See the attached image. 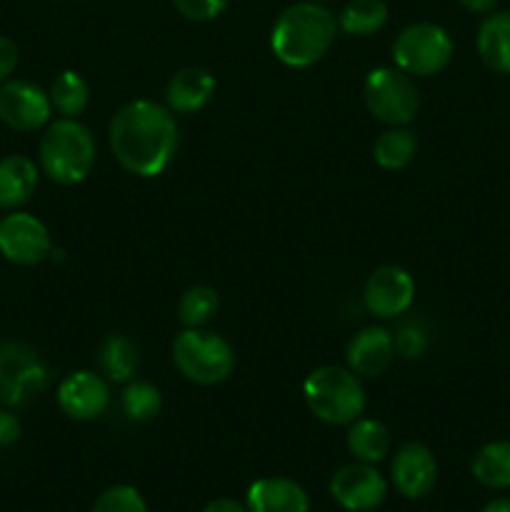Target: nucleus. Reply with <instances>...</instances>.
<instances>
[{
  "mask_svg": "<svg viewBox=\"0 0 510 512\" xmlns=\"http://www.w3.org/2000/svg\"><path fill=\"white\" fill-rule=\"evenodd\" d=\"M108 140L120 168L138 178H158L178 153V120L168 105L130 100L110 120Z\"/></svg>",
  "mask_w": 510,
  "mask_h": 512,
  "instance_id": "nucleus-1",
  "label": "nucleus"
},
{
  "mask_svg": "<svg viewBox=\"0 0 510 512\" xmlns=\"http://www.w3.org/2000/svg\"><path fill=\"white\" fill-rule=\"evenodd\" d=\"M338 35V18L323 3L288 5L270 30V50L288 68H310L328 55Z\"/></svg>",
  "mask_w": 510,
  "mask_h": 512,
  "instance_id": "nucleus-2",
  "label": "nucleus"
},
{
  "mask_svg": "<svg viewBox=\"0 0 510 512\" xmlns=\"http://www.w3.org/2000/svg\"><path fill=\"white\" fill-rule=\"evenodd\" d=\"M98 145L78 118H58L45 125L38 145L40 173L58 185H78L93 173Z\"/></svg>",
  "mask_w": 510,
  "mask_h": 512,
  "instance_id": "nucleus-3",
  "label": "nucleus"
},
{
  "mask_svg": "<svg viewBox=\"0 0 510 512\" xmlns=\"http://www.w3.org/2000/svg\"><path fill=\"white\" fill-rule=\"evenodd\" d=\"M310 413L325 425H350L365 410V388L358 375L340 365H320L303 383Z\"/></svg>",
  "mask_w": 510,
  "mask_h": 512,
  "instance_id": "nucleus-4",
  "label": "nucleus"
},
{
  "mask_svg": "<svg viewBox=\"0 0 510 512\" xmlns=\"http://www.w3.org/2000/svg\"><path fill=\"white\" fill-rule=\"evenodd\" d=\"M173 365L188 383L210 388L233 375L235 350L213 330L185 328L173 340Z\"/></svg>",
  "mask_w": 510,
  "mask_h": 512,
  "instance_id": "nucleus-5",
  "label": "nucleus"
},
{
  "mask_svg": "<svg viewBox=\"0 0 510 512\" xmlns=\"http://www.w3.org/2000/svg\"><path fill=\"white\" fill-rule=\"evenodd\" d=\"M365 108L385 125H410L420 110V93L415 80L395 65H383L365 75Z\"/></svg>",
  "mask_w": 510,
  "mask_h": 512,
  "instance_id": "nucleus-6",
  "label": "nucleus"
},
{
  "mask_svg": "<svg viewBox=\"0 0 510 512\" xmlns=\"http://www.w3.org/2000/svg\"><path fill=\"white\" fill-rule=\"evenodd\" d=\"M453 58V38L443 25L413 23L398 33L393 43L395 68L410 78H430L448 68Z\"/></svg>",
  "mask_w": 510,
  "mask_h": 512,
  "instance_id": "nucleus-7",
  "label": "nucleus"
},
{
  "mask_svg": "<svg viewBox=\"0 0 510 512\" xmlns=\"http://www.w3.org/2000/svg\"><path fill=\"white\" fill-rule=\"evenodd\" d=\"M53 253V240L40 218L25 210H8L0 218V255L15 265H40Z\"/></svg>",
  "mask_w": 510,
  "mask_h": 512,
  "instance_id": "nucleus-8",
  "label": "nucleus"
},
{
  "mask_svg": "<svg viewBox=\"0 0 510 512\" xmlns=\"http://www.w3.org/2000/svg\"><path fill=\"white\" fill-rule=\"evenodd\" d=\"M45 385H48V370L28 345H0V400L5 405L25 403Z\"/></svg>",
  "mask_w": 510,
  "mask_h": 512,
  "instance_id": "nucleus-9",
  "label": "nucleus"
},
{
  "mask_svg": "<svg viewBox=\"0 0 510 512\" xmlns=\"http://www.w3.org/2000/svg\"><path fill=\"white\" fill-rule=\"evenodd\" d=\"M53 118V105L40 85L23 78L0 83V120L18 133H35Z\"/></svg>",
  "mask_w": 510,
  "mask_h": 512,
  "instance_id": "nucleus-10",
  "label": "nucleus"
},
{
  "mask_svg": "<svg viewBox=\"0 0 510 512\" xmlns=\"http://www.w3.org/2000/svg\"><path fill=\"white\" fill-rule=\"evenodd\" d=\"M330 495L348 512H373L388 498V480L375 465L350 463L330 478Z\"/></svg>",
  "mask_w": 510,
  "mask_h": 512,
  "instance_id": "nucleus-11",
  "label": "nucleus"
},
{
  "mask_svg": "<svg viewBox=\"0 0 510 512\" xmlns=\"http://www.w3.org/2000/svg\"><path fill=\"white\" fill-rule=\"evenodd\" d=\"M365 308L380 320L408 313L415 300V280L400 265H380L370 273L363 288Z\"/></svg>",
  "mask_w": 510,
  "mask_h": 512,
  "instance_id": "nucleus-12",
  "label": "nucleus"
},
{
  "mask_svg": "<svg viewBox=\"0 0 510 512\" xmlns=\"http://www.w3.org/2000/svg\"><path fill=\"white\" fill-rule=\"evenodd\" d=\"M58 405L70 420L90 423L98 420L110 405V385L93 370H75L58 385Z\"/></svg>",
  "mask_w": 510,
  "mask_h": 512,
  "instance_id": "nucleus-13",
  "label": "nucleus"
},
{
  "mask_svg": "<svg viewBox=\"0 0 510 512\" xmlns=\"http://www.w3.org/2000/svg\"><path fill=\"white\" fill-rule=\"evenodd\" d=\"M395 490L408 500H420L433 493L438 483V460L423 443H405L395 450L390 463Z\"/></svg>",
  "mask_w": 510,
  "mask_h": 512,
  "instance_id": "nucleus-14",
  "label": "nucleus"
},
{
  "mask_svg": "<svg viewBox=\"0 0 510 512\" xmlns=\"http://www.w3.org/2000/svg\"><path fill=\"white\" fill-rule=\"evenodd\" d=\"M395 360V335L388 328L370 325L353 335L345 350V363L358 378H378Z\"/></svg>",
  "mask_w": 510,
  "mask_h": 512,
  "instance_id": "nucleus-15",
  "label": "nucleus"
},
{
  "mask_svg": "<svg viewBox=\"0 0 510 512\" xmlns=\"http://www.w3.org/2000/svg\"><path fill=\"white\" fill-rule=\"evenodd\" d=\"M215 88L218 83L210 70L200 68V65H188V68H180L165 85V105L180 115L198 113L213 100Z\"/></svg>",
  "mask_w": 510,
  "mask_h": 512,
  "instance_id": "nucleus-16",
  "label": "nucleus"
},
{
  "mask_svg": "<svg viewBox=\"0 0 510 512\" xmlns=\"http://www.w3.org/2000/svg\"><path fill=\"white\" fill-rule=\"evenodd\" d=\"M248 512H310V498L300 483L290 478H260L245 495Z\"/></svg>",
  "mask_w": 510,
  "mask_h": 512,
  "instance_id": "nucleus-17",
  "label": "nucleus"
},
{
  "mask_svg": "<svg viewBox=\"0 0 510 512\" xmlns=\"http://www.w3.org/2000/svg\"><path fill=\"white\" fill-rule=\"evenodd\" d=\"M40 183V165L28 155L0 158V210H20L35 195Z\"/></svg>",
  "mask_w": 510,
  "mask_h": 512,
  "instance_id": "nucleus-18",
  "label": "nucleus"
},
{
  "mask_svg": "<svg viewBox=\"0 0 510 512\" xmlns=\"http://www.w3.org/2000/svg\"><path fill=\"white\" fill-rule=\"evenodd\" d=\"M475 48L493 73L510 75V10L488 15L480 23Z\"/></svg>",
  "mask_w": 510,
  "mask_h": 512,
  "instance_id": "nucleus-19",
  "label": "nucleus"
},
{
  "mask_svg": "<svg viewBox=\"0 0 510 512\" xmlns=\"http://www.w3.org/2000/svg\"><path fill=\"white\" fill-rule=\"evenodd\" d=\"M345 443H348L350 455H353L358 463H368V465L383 463V460L388 458L390 448H393L390 430L385 428L380 420L363 418V415L348 425Z\"/></svg>",
  "mask_w": 510,
  "mask_h": 512,
  "instance_id": "nucleus-20",
  "label": "nucleus"
},
{
  "mask_svg": "<svg viewBox=\"0 0 510 512\" xmlns=\"http://www.w3.org/2000/svg\"><path fill=\"white\" fill-rule=\"evenodd\" d=\"M100 370L113 383H130L140 368V348L128 335L113 333L100 345Z\"/></svg>",
  "mask_w": 510,
  "mask_h": 512,
  "instance_id": "nucleus-21",
  "label": "nucleus"
},
{
  "mask_svg": "<svg viewBox=\"0 0 510 512\" xmlns=\"http://www.w3.org/2000/svg\"><path fill=\"white\" fill-rule=\"evenodd\" d=\"M473 478L488 490L510 488V440H493L475 453Z\"/></svg>",
  "mask_w": 510,
  "mask_h": 512,
  "instance_id": "nucleus-22",
  "label": "nucleus"
},
{
  "mask_svg": "<svg viewBox=\"0 0 510 512\" xmlns=\"http://www.w3.org/2000/svg\"><path fill=\"white\" fill-rule=\"evenodd\" d=\"M418 153V138L408 125H393L378 135L373 145L375 163L383 170H403L413 163Z\"/></svg>",
  "mask_w": 510,
  "mask_h": 512,
  "instance_id": "nucleus-23",
  "label": "nucleus"
},
{
  "mask_svg": "<svg viewBox=\"0 0 510 512\" xmlns=\"http://www.w3.org/2000/svg\"><path fill=\"white\" fill-rule=\"evenodd\" d=\"M48 98L50 105H53V113H58L60 118H78V115L88 110L90 85L75 70H63L50 83Z\"/></svg>",
  "mask_w": 510,
  "mask_h": 512,
  "instance_id": "nucleus-24",
  "label": "nucleus"
},
{
  "mask_svg": "<svg viewBox=\"0 0 510 512\" xmlns=\"http://www.w3.org/2000/svg\"><path fill=\"white\" fill-rule=\"evenodd\" d=\"M385 23H388V5L383 0H350L338 15V28L355 38H368L383 30Z\"/></svg>",
  "mask_w": 510,
  "mask_h": 512,
  "instance_id": "nucleus-25",
  "label": "nucleus"
},
{
  "mask_svg": "<svg viewBox=\"0 0 510 512\" xmlns=\"http://www.w3.org/2000/svg\"><path fill=\"white\" fill-rule=\"evenodd\" d=\"M120 410L130 423H150L163 410V395L148 380H130L120 393Z\"/></svg>",
  "mask_w": 510,
  "mask_h": 512,
  "instance_id": "nucleus-26",
  "label": "nucleus"
},
{
  "mask_svg": "<svg viewBox=\"0 0 510 512\" xmlns=\"http://www.w3.org/2000/svg\"><path fill=\"white\" fill-rule=\"evenodd\" d=\"M220 308L218 293L210 285H193L178 300V320L183 328H203Z\"/></svg>",
  "mask_w": 510,
  "mask_h": 512,
  "instance_id": "nucleus-27",
  "label": "nucleus"
},
{
  "mask_svg": "<svg viewBox=\"0 0 510 512\" xmlns=\"http://www.w3.org/2000/svg\"><path fill=\"white\" fill-rule=\"evenodd\" d=\"M90 512H148V505L133 485H113L98 495Z\"/></svg>",
  "mask_w": 510,
  "mask_h": 512,
  "instance_id": "nucleus-28",
  "label": "nucleus"
},
{
  "mask_svg": "<svg viewBox=\"0 0 510 512\" xmlns=\"http://www.w3.org/2000/svg\"><path fill=\"white\" fill-rule=\"evenodd\" d=\"M175 10L193 23H208L225 13L230 0H173Z\"/></svg>",
  "mask_w": 510,
  "mask_h": 512,
  "instance_id": "nucleus-29",
  "label": "nucleus"
},
{
  "mask_svg": "<svg viewBox=\"0 0 510 512\" xmlns=\"http://www.w3.org/2000/svg\"><path fill=\"white\" fill-rule=\"evenodd\" d=\"M425 345H428V338H425V333L418 325H403L400 333L395 335V353H400L408 360L420 358L425 353Z\"/></svg>",
  "mask_w": 510,
  "mask_h": 512,
  "instance_id": "nucleus-30",
  "label": "nucleus"
},
{
  "mask_svg": "<svg viewBox=\"0 0 510 512\" xmlns=\"http://www.w3.org/2000/svg\"><path fill=\"white\" fill-rule=\"evenodd\" d=\"M20 60V50L15 45V40H10L8 35H0V83L10 80V75L15 73Z\"/></svg>",
  "mask_w": 510,
  "mask_h": 512,
  "instance_id": "nucleus-31",
  "label": "nucleus"
},
{
  "mask_svg": "<svg viewBox=\"0 0 510 512\" xmlns=\"http://www.w3.org/2000/svg\"><path fill=\"white\" fill-rule=\"evenodd\" d=\"M20 420L8 410H0V448H10L20 438Z\"/></svg>",
  "mask_w": 510,
  "mask_h": 512,
  "instance_id": "nucleus-32",
  "label": "nucleus"
},
{
  "mask_svg": "<svg viewBox=\"0 0 510 512\" xmlns=\"http://www.w3.org/2000/svg\"><path fill=\"white\" fill-rule=\"evenodd\" d=\"M200 512H248V508L233 498H215L210 500V503Z\"/></svg>",
  "mask_w": 510,
  "mask_h": 512,
  "instance_id": "nucleus-33",
  "label": "nucleus"
},
{
  "mask_svg": "<svg viewBox=\"0 0 510 512\" xmlns=\"http://www.w3.org/2000/svg\"><path fill=\"white\" fill-rule=\"evenodd\" d=\"M458 3L470 13H490L498 5V0H458Z\"/></svg>",
  "mask_w": 510,
  "mask_h": 512,
  "instance_id": "nucleus-34",
  "label": "nucleus"
},
{
  "mask_svg": "<svg viewBox=\"0 0 510 512\" xmlns=\"http://www.w3.org/2000/svg\"><path fill=\"white\" fill-rule=\"evenodd\" d=\"M483 512H510V498L490 500V503L483 508Z\"/></svg>",
  "mask_w": 510,
  "mask_h": 512,
  "instance_id": "nucleus-35",
  "label": "nucleus"
},
{
  "mask_svg": "<svg viewBox=\"0 0 510 512\" xmlns=\"http://www.w3.org/2000/svg\"><path fill=\"white\" fill-rule=\"evenodd\" d=\"M310 3H328V0H310Z\"/></svg>",
  "mask_w": 510,
  "mask_h": 512,
  "instance_id": "nucleus-36",
  "label": "nucleus"
}]
</instances>
